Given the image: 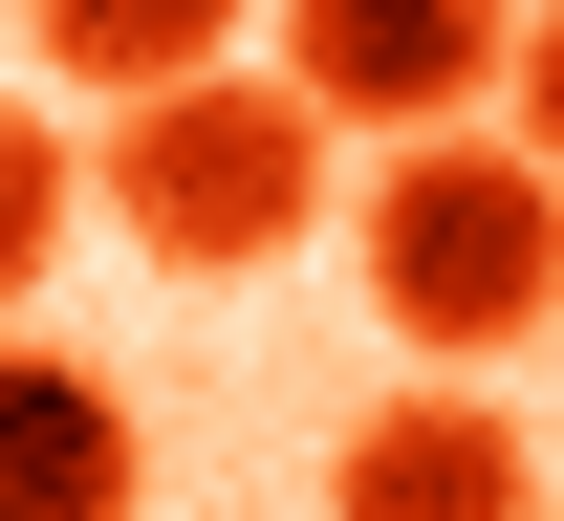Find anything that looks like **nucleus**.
Masks as SVG:
<instances>
[{
    "instance_id": "1",
    "label": "nucleus",
    "mask_w": 564,
    "mask_h": 521,
    "mask_svg": "<svg viewBox=\"0 0 564 521\" xmlns=\"http://www.w3.org/2000/svg\"><path fill=\"white\" fill-rule=\"evenodd\" d=\"M369 304H391V348H434V370H478V348H521L564 304V174L521 131H391V174H369V218H348Z\"/></svg>"
},
{
    "instance_id": "2",
    "label": "nucleus",
    "mask_w": 564,
    "mask_h": 521,
    "mask_svg": "<svg viewBox=\"0 0 564 521\" xmlns=\"http://www.w3.org/2000/svg\"><path fill=\"white\" fill-rule=\"evenodd\" d=\"M131 131H109V218L131 261L174 283H261L282 239H326V109L282 66H174V87H109Z\"/></svg>"
},
{
    "instance_id": "3",
    "label": "nucleus",
    "mask_w": 564,
    "mask_h": 521,
    "mask_svg": "<svg viewBox=\"0 0 564 521\" xmlns=\"http://www.w3.org/2000/svg\"><path fill=\"white\" fill-rule=\"evenodd\" d=\"M499 44H521V0H282V87H304L326 131H434V109H478Z\"/></svg>"
},
{
    "instance_id": "4",
    "label": "nucleus",
    "mask_w": 564,
    "mask_h": 521,
    "mask_svg": "<svg viewBox=\"0 0 564 521\" xmlns=\"http://www.w3.org/2000/svg\"><path fill=\"white\" fill-rule=\"evenodd\" d=\"M326 500L348 521H521L543 500V435H521L499 391H391V413L326 456Z\"/></svg>"
},
{
    "instance_id": "5",
    "label": "nucleus",
    "mask_w": 564,
    "mask_h": 521,
    "mask_svg": "<svg viewBox=\"0 0 564 521\" xmlns=\"http://www.w3.org/2000/svg\"><path fill=\"white\" fill-rule=\"evenodd\" d=\"M131 500V391L87 348H0V521H109Z\"/></svg>"
},
{
    "instance_id": "6",
    "label": "nucleus",
    "mask_w": 564,
    "mask_h": 521,
    "mask_svg": "<svg viewBox=\"0 0 564 521\" xmlns=\"http://www.w3.org/2000/svg\"><path fill=\"white\" fill-rule=\"evenodd\" d=\"M22 44H44L66 87H174V66L239 44V0H22Z\"/></svg>"
},
{
    "instance_id": "7",
    "label": "nucleus",
    "mask_w": 564,
    "mask_h": 521,
    "mask_svg": "<svg viewBox=\"0 0 564 521\" xmlns=\"http://www.w3.org/2000/svg\"><path fill=\"white\" fill-rule=\"evenodd\" d=\"M44 261H66V131H44V109H0V326H22Z\"/></svg>"
},
{
    "instance_id": "8",
    "label": "nucleus",
    "mask_w": 564,
    "mask_h": 521,
    "mask_svg": "<svg viewBox=\"0 0 564 521\" xmlns=\"http://www.w3.org/2000/svg\"><path fill=\"white\" fill-rule=\"evenodd\" d=\"M499 109H521V152L564 174V0H521V44H499Z\"/></svg>"
},
{
    "instance_id": "9",
    "label": "nucleus",
    "mask_w": 564,
    "mask_h": 521,
    "mask_svg": "<svg viewBox=\"0 0 564 521\" xmlns=\"http://www.w3.org/2000/svg\"><path fill=\"white\" fill-rule=\"evenodd\" d=\"M543 326H564V304H543Z\"/></svg>"
}]
</instances>
